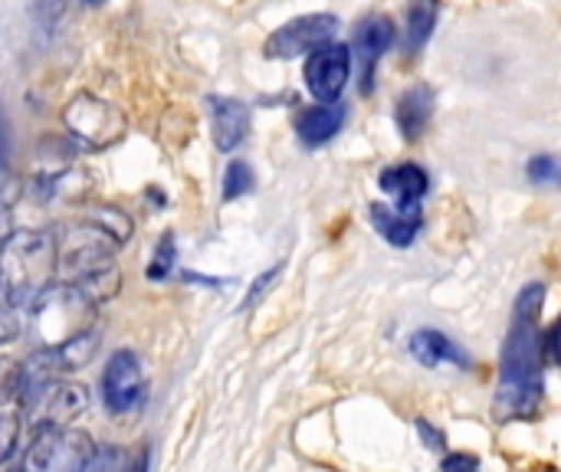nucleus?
<instances>
[{"label":"nucleus","mask_w":561,"mask_h":472,"mask_svg":"<svg viewBox=\"0 0 561 472\" xmlns=\"http://www.w3.org/2000/svg\"><path fill=\"white\" fill-rule=\"evenodd\" d=\"M542 302H546V286L533 283L519 292L513 306V325L503 345L500 384L493 398L496 424L529 421L542 404V338H539Z\"/></svg>","instance_id":"f257e3e1"},{"label":"nucleus","mask_w":561,"mask_h":472,"mask_svg":"<svg viewBox=\"0 0 561 472\" xmlns=\"http://www.w3.org/2000/svg\"><path fill=\"white\" fill-rule=\"evenodd\" d=\"M56 250L53 240L43 233H13L0 243V286L13 302L33 306L53 276Z\"/></svg>","instance_id":"f03ea898"},{"label":"nucleus","mask_w":561,"mask_h":472,"mask_svg":"<svg viewBox=\"0 0 561 472\" xmlns=\"http://www.w3.org/2000/svg\"><path fill=\"white\" fill-rule=\"evenodd\" d=\"M92 457L95 450L82 430L43 424L23 453V472H82Z\"/></svg>","instance_id":"7ed1b4c3"},{"label":"nucleus","mask_w":561,"mask_h":472,"mask_svg":"<svg viewBox=\"0 0 561 472\" xmlns=\"http://www.w3.org/2000/svg\"><path fill=\"white\" fill-rule=\"evenodd\" d=\"M99 391H102V404L108 414H115V417L135 414L145 404V391H148L138 355L128 348H118L102 368Z\"/></svg>","instance_id":"20e7f679"},{"label":"nucleus","mask_w":561,"mask_h":472,"mask_svg":"<svg viewBox=\"0 0 561 472\" xmlns=\"http://www.w3.org/2000/svg\"><path fill=\"white\" fill-rule=\"evenodd\" d=\"M339 16L335 13H306L299 20H289L283 23L263 46V53L270 59H293V56H302V53H316L329 43H335V33H339Z\"/></svg>","instance_id":"39448f33"},{"label":"nucleus","mask_w":561,"mask_h":472,"mask_svg":"<svg viewBox=\"0 0 561 472\" xmlns=\"http://www.w3.org/2000/svg\"><path fill=\"white\" fill-rule=\"evenodd\" d=\"M62 122H66L69 135H72L82 148H92V151L108 148L112 141H118V135H122V128H125L122 112L112 108L108 102L92 99V95H79V99L66 108Z\"/></svg>","instance_id":"423d86ee"},{"label":"nucleus","mask_w":561,"mask_h":472,"mask_svg":"<svg viewBox=\"0 0 561 472\" xmlns=\"http://www.w3.org/2000/svg\"><path fill=\"white\" fill-rule=\"evenodd\" d=\"M394 43V23L385 13H368L365 20H358L355 33H352V59L358 66V92L371 95L375 92V72L381 56L388 53V46Z\"/></svg>","instance_id":"0eeeda50"},{"label":"nucleus","mask_w":561,"mask_h":472,"mask_svg":"<svg viewBox=\"0 0 561 472\" xmlns=\"http://www.w3.org/2000/svg\"><path fill=\"white\" fill-rule=\"evenodd\" d=\"M348 72H352V49L345 43H329L306 59V85L319 99V105L339 102V95L348 85Z\"/></svg>","instance_id":"6e6552de"},{"label":"nucleus","mask_w":561,"mask_h":472,"mask_svg":"<svg viewBox=\"0 0 561 472\" xmlns=\"http://www.w3.org/2000/svg\"><path fill=\"white\" fill-rule=\"evenodd\" d=\"M378 184H381L385 194H391V197L398 200V210H401V214L421 217V200H424L427 191H431V177H427V171H424L421 164H411V161L391 164V168L381 171Z\"/></svg>","instance_id":"1a4fd4ad"},{"label":"nucleus","mask_w":561,"mask_h":472,"mask_svg":"<svg viewBox=\"0 0 561 472\" xmlns=\"http://www.w3.org/2000/svg\"><path fill=\"white\" fill-rule=\"evenodd\" d=\"M207 112H210V131H214V145L220 151H237L250 131V108L240 99H227V95H210L207 99Z\"/></svg>","instance_id":"9d476101"},{"label":"nucleus","mask_w":561,"mask_h":472,"mask_svg":"<svg viewBox=\"0 0 561 472\" xmlns=\"http://www.w3.org/2000/svg\"><path fill=\"white\" fill-rule=\"evenodd\" d=\"M348 118V108L342 102H329V105H312L306 112H299L296 118V135L306 148H319L325 141H332L342 125Z\"/></svg>","instance_id":"9b49d317"},{"label":"nucleus","mask_w":561,"mask_h":472,"mask_svg":"<svg viewBox=\"0 0 561 472\" xmlns=\"http://www.w3.org/2000/svg\"><path fill=\"white\" fill-rule=\"evenodd\" d=\"M434 115V92L431 85H411L408 92H401L398 108H394V122L404 141H417L427 128Z\"/></svg>","instance_id":"f8f14e48"},{"label":"nucleus","mask_w":561,"mask_h":472,"mask_svg":"<svg viewBox=\"0 0 561 472\" xmlns=\"http://www.w3.org/2000/svg\"><path fill=\"white\" fill-rule=\"evenodd\" d=\"M368 217H371L378 237H385L391 246H411L417 240V233L424 230V214L411 217V214H401L398 207H388V204H371Z\"/></svg>","instance_id":"ddd939ff"},{"label":"nucleus","mask_w":561,"mask_h":472,"mask_svg":"<svg viewBox=\"0 0 561 472\" xmlns=\"http://www.w3.org/2000/svg\"><path fill=\"white\" fill-rule=\"evenodd\" d=\"M411 355L424 365V368H437L440 361H454V365H470V358L444 335V332H434V329H421L414 338H411Z\"/></svg>","instance_id":"4468645a"},{"label":"nucleus","mask_w":561,"mask_h":472,"mask_svg":"<svg viewBox=\"0 0 561 472\" xmlns=\"http://www.w3.org/2000/svg\"><path fill=\"white\" fill-rule=\"evenodd\" d=\"M437 23V0H411L408 3V16H404V49L411 56H417Z\"/></svg>","instance_id":"2eb2a0df"},{"label":"nucleus","mask_w":561,"mask_h":472,"mask_svg":"<svg viewBox=\"0 0 561 472\" xmlns=\"http://www.w3.org/2000/svg\"><path fill=\"white\" fill-rule=\"evenodd\" d=\"M253 168L247 161H230L224 171V200H237L253 191Z\"/></svg>","instance_id":"dca6fc26"},{"label":"nucleus","mask_w":561,"mask_h":472,"mask_svg":"<svg viewBox=\"0 0 561 472\" xmlns=\"http://www.w3.org/2000/svg\"><path fill=\"white\" fill-rule=\"evenodd\" d=\"M174 263H178V243H174V233H164L161 240H158V246H154V253H151V263H148V279H168L171 276V269H174Z\"/></svg>","instance_id":"f3484780"},{"label":"nucleus","mask_w":561,"mask_h":472,"mask_svg":"<svg viewBox=\"0 0 561 472\" xmlns=\"http://www.w3.org/2000/svg\"><path fill=\"white\" fill-rule=\"evenodd\" d=\"M526 174H529L533 184H549V187H556V184H561V161H556L552 154H539V158L529 161Z\"/></svg>","instance_id":"a211bd4d"},{"label":"nucleus","mask_w":561,"mask_h":472,"mask_svg":"<svg viewBox=\"0 0 561 472\" xmlns=\"http://www.w3.org/2000/svg\"><path fill=\"white\" fill-rule=\"evenodd\" d=\"M20 447V421L13 414H0V467L13 460Z\"/></svg>","instance_id":"6ab92c4d"},{"label":"nucleus","mask_w":561,"mask_h":472,"mask_svg":"<svg viewBox=\"0 0 561 472\" xmlns=\"http://www.w3.org/2000/svg\"><path fill=\"white\" fill-rule=\"evenodd\" d=\"M440 472H480V463H477V457L454 453V457H447V460H444Z\"/></svg>","instance_id":"aec40b11"},{"label":"nucleus","mask_w":561,"mask_h":472,"mask_svg":"<svg viewBox=\"0 0 561 472\" xmlns=\"http://www.w3.org/2000/svg\"><path fill=\"white\" fill-rule=\"evenodd\" d=\"M276 276H279V266H276V269H270V273H263V276H260V279L253 283V289H250V296H247V302H243V309H250V306H256V299H260V296L266 292V286H270V283L276 279Z\"/></svg>","instance_id":"412c9836"},{"label":"nucleus","mask_w":561,"mask_h":472,"mask_svg":"<svg viewBox=\"0 0 561 472\" xmlns=\"http://www.w3.org/2000/svg\"><path fill=\"white\" fill-rule=\"evenodd\" d=\"M417 430H421V437H424V444L431 447V450H437V453H444V447H447V440H444V434L440 430H434L427 421H417Z\"/></svg>","instance_id":"4be33fe9"},{"label":"nucleus","mask_w":561,"mask_h":472,"mask_svg":"<svg viewBox=\"0 0 561 472\" xmlns=\"http://www.w3.org/2000/svg\"><path fill=\"white\" fill-rule=\"evenodd\" d=\"M549 348H552V358L561 365V319L556 322V329H552V338H549Z\"/></svg>","instance_id":"5701e85b"},{"label":"nucleus","mask_w":561,"mask_h":472,"mask_svg":"<svg viewBox=\"0 0 561 472\" xmlns=\"http://www.w3.org/2000/svg\"><path fill=\"white\" fill-rule=\"evenodd\" d=\"M85 3H99V0H85Z\"/></svg>","instance_id":"b1692460"}]
</instances>
